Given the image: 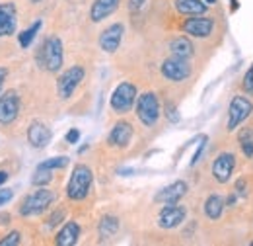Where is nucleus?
Masks as SVG:
<instances>
[{
	"mask_svg": "<svg viewBox=\"0 0 253 246\" xmlns=\"http://www.w3.org/2000/svg\"><path fill=\"white\" fill-rule=\"evenodd\" d=\"M92 182H94L92 170L86 164H76L74 170H72V176L68 180V185H66V195L70 199H74V201L86 199L88 193H90Z\"/></svg>",
	"mask_w": 253,
	"mask_h": 246,
	"instance_id": "f257e3e1",
	"label": "nucleus"
},
{
	"mask_svg": "<svg viewBox=\"0 0 253 246\" xmlns=\"http://www.w3.org/2000/svg\"><path fill=\"white\" fill-rule=\"evenodd\" d=\"M39 64L49 70V72H57L63 66V41L57 35H49L39 51Z\"/></svg>",
	"mask_w": 253,
	"mask_h": 246,
	"instance_id": "f03ea898",
	"label": "nucleus"
},
{
	"mask_svg": "<svg viewBox=\"0 0 253 246\" xmlns=\"http://www.w3.org/2000/svg\"><path fill=\"white\" fill-rule=\"evenodd\" d=\"M53 201H55V193H53L51 189L41 187V189L30 193V195L22 201V205H20V215H24V217L39 215V213H43Z\"/></svg>",
	"mask_w": 253,
	"mask_h": 246,
	"instance_id": "7ed1b4c3",
	"label": "nucleus"
},
{
	"mask_svg": "<svg viewBox=\"0 0 253 246\" xmlns=\"http://www.w3.org/2000/svg\"><path fill=\"white\" fill-rule=\"evenodd\" d=\"M136 114H138V120L144 123L146 127H152L156 125L160 118V104L156 94L146 92L142 94L136 102Z\"/></svg>",
	"mask_w": 253,
	"mask_h": 246,
	"instance_id": "20e7f679",
	"label": "nucleus"
},
{
	"mask_svg": "<svg viewBox=\"0 0 253 246\" xmlns=\"http://www.w3.org/2000/svg\"><path fill=\"white\" fill-rule=\"evenodd\" d=\"M134 100H136V86L130 82H121L115 88V92L111 94V108L117 114H126L134 106Z\"/></svg>",
	"mask_w": 253,
	"mask_h": 246,
	"instance_id": "39448f33",
	"label": "nucleus"
},
{
	"mask_svg": "<svg viewBox=\"0 0 253 246\" xmlns=\"http://www.w3.org/2000/svg\"><path fill=\"white\" fill-rule=\"evenodd\" d=\"M253 112V104L246 96H236L228 110V131H234L242 122H246Z\"/></svg>",
	"mask_w": 253,
	"mask_h": 246,
	"instance_id": "423d86ee",
	"label": "nucleus"
},
{
	"mask_svg": "<svg viewBox=\"0 0 253 246\" xmlns=\"http://www.w3.org/2000/svg\"><path fill=\"white\" fill-rule=\"evenodd\" d=\"M84 68L80 66V64H74V66H70L66 72H64L63 76L59 78V84H57V92H59V98H63V100H68L74 90L78 88V84L84 80Z\"/></svg>",
	"mask_w": 253,
	"mask_h": 246,
	"instance_id": "0eeeda50",
	"label": "nucleus"
},
{
	"mask_svg": "<svg viewBox=\"0 0 253 246\" xmlns=\"http://www.w3.org/2000/svg\"><path fill=\"white\" fill-rule=\"evenodd\" d=\"M162 74H164L168 80L181 82V80L189 78L191 66H189V62H187V59L171 57V59H166V61L162 62Z\"/></svg>",
	"mask_w": 253,
	"mask_h": 246,
	"instance_id": "6e6552de",
	"label": "nucleus"
},
{
	"mask_svg": "<svg viewBox=\"0 0 253 246\" xmlns=\"http://www.w3.org/2000/svg\"><path fill=\"white\" fill-rule=\"evenodd\" d=\"M185 215H187V209L183 205L166 203V207L160 211L158 215V225L162 229H175L185 221Z\"/></svg>",
	"mask_w": 253,
	"mask_h": 246,
	"instance_id": "1a4fd4ad",
	"label": "nucleus"
},
{
	"mask_svg": "<svg viewBox=\"0 0 253 246\" xmlns=\"http://www.w3.org/2000/svg\"><path fill=\"white\" fill-rule=\"evenodd\" d=\"M123 33H125L123 24H113V26H109L107 30H103L101 35H99V47H101L105 53H115V51L119 49V45H121Z\"/></svg>",
	"mask_w": 253,
	"mask_h": 246,
	"instance_id": "9d476101",
	"label": "nucleus"
},
{
	"mask_svg": "<svg viewBox=\"0 0 253 246\" xmlns=\"http://www.w3.org/2000/svg\"><path fill=\"white\" fill-rule=\"evenodd\" d=\"M20 114V98L16 92H6L0 96V123L8 125Z\"/></svg>",
	"mask_w": 253,
	"mask_h": 246,
	"instance_id": "9b49d317",
	"label": "nucleus"
},
{
	"mask_svg": "<svg viewBox=\"0 0 253 246\" xmlns=\"http://www.w3.org/2000/svg\"><path fill=\"white\" fill-rule=\"evenodd\" d=\"M234 166H236V156L232 153H222L216 156L214 164H212V176L216 178V182L226 184L230 182V176L234 172Z\"/></svg>",
	"mask_w": 253,
	"mask_h": 246,
	"instance_id": "f8f14e48",
	"label": "nucleus"
},
{
	"mask_svg": "<svg viewBox=\"0 0 253 246\" xmlns=\"http://www.w3.org/2000/svg\"><path fill=\"white\" fill-rule=\"evenodd\" d=\"M51 137H53L51 129L43 122H33L28 129V141L35 149H45L51 143Z\"/></svg>",
	"mask_w": 253,
	"mask_h": 246,
	"instance_id": "ddd939ff",
	"label": "nucleus"
},
{
	"mask_svg": "<svg viewBox=\"0 0 253 246\" xmlns=\"http://www.w3.org/2000/svg\"><path fill=\"white\" fill-rule=\"evenodd\" d=\"M212 28H214L212 18H205V16H195L191 20H185L183 24V31L193 37H209Z\"/></svg>",
	"mask_w": 253,
	"mask_h": 246,
	"instance_id": "4468645a",
	"label": "nucleus"
},
{
	"mask_svg": "<svg viewBox=\"0 0 253 246\" xmlns=\"http://www.w3.org/2000/svg\"><path fill=\"white\" fill-rule=\"evenodd\" d=\"M185 193H187V184L183 180H177V182L169 184L168 187H164L156 195V201L158 203H177Z\"/></svg>",
	"mask_w": 253,
	"mask_h": 246,
	"instance_id": "2eb2a0df",
	"label": "nucleus"
},
{
	"mask_svg": "<svg viewBox=\"0 0 253 246\" xmlns=\"http://www.w3.org/2000/svg\"><path fill=\"white\" fill-rule=\"evenodd\" d=\"M132 139V125L126 122H119L113 125L111 133H109V145L113 147H126Z\"/></svg>",
	"mask_w": 253,
	"mask_h": 246,
	"instance_id": "dca6fc26",
	"label": "nucleus"
},
{
	"mask_svg": "<svg viewBox=\"0 0 253 246\" xmlns=\"http://www.w3.org/2000/svg\"><path fill=\"white\" fill-rule=\"evenodd\" d=\"M16 31V8L14 4H0V37Z\"/></svg>",
	"mask_w": 253,
	"mask_h": 246,
	"instance_id": "f3484780",
	"label": "nucleus"
},
{
	"mask_svg": "<svg viewBox=\"0 0 253 246\" xmlns=\"http://www.w3.org/2000/svg\"><path fill=\"white\" fill-rule=\"evenodd\" d=\"M119 2L121 0H95L94 4H92V10H90L92 22H101L107 16H111L119 8Z\"/></svg>",
	"mask_w": 253,
	"mask_h": 246,
	"instance_id": "a211bd4d",
	"label": "nucleus"
},
{
	"mask_svg": "<svg viewBox=\"0 0 253 246\" xmlns=\"http://www.w3.org/2000/svg\"><path fill=\"white\" fill-rule=\"evenodd\" d=\"M78 237H80V227H78V223L68 221L63 229L59 231V235H57V245L72 246L78 243Z\"/></svg>",
	"mask_w": 253,
	"mask_h": 246,
	"instance_id": "6ab92c4d",
	"label": "nucleus"
},
{
	"mask_svg": "<svg viewBox=\"0 0 253 246\" xmlns=\"http://www.w3.org/2000/svg\"><path fill=\"white\" fill-rule=\"evenodd\" d=\"M169 51L173 53V57H179V59H189L193 57V43H191L187 37H175L171 43H169Z\"/></svg>",
	"mask_w": 253,
	"mask_h": 246,
	"instance_id": "aec40b11",
	"label": "nucleus"
},
{
	"mask_svg": "<svg viewBox=\"0 0 253 246\" xmlns=\"http://www.w3.org/2000/svg\"><path fill=\"white\" fill-rule=\"evenodd\" d=\"M207 4L201 0H175V10L181 14H191V16H201L207 12Z\"/></svg>",
	"mask_w": 253,
	"mask_h": 246,
	"instance_id": "412c9836",
	"label": "nucleus"
},
{
	"mask_svg": "<svg viewBox=\"0 0 253 246\" xmlns=\"http://www.w3.org/2000/svg\"><path fill=\"white\" fill-rule=\"evenodd\" d=\"M222 209H224V197L218 195V193H212V195H209L207 197V201H205V213L209 219H218L222 215Z\"/></svg>",
	"mask_w": 253,
	"mask_h": 246,
	"instance_id": "4be33fe9",
	"label": "nucleus"
},
{
	"mask_svg": "<svg viewBox=\"0 0 253 246\" xmlns=\"http://www.w3.org/2000/svg\"><path fill=\"white\" fill-rule=\"evenodd\" d=\"M119 231V221L117 217L113 215H105L99 223V237L101 239H111L113 235H117Z\"/></svg>",
	"mask_w": 253,
	"mask_h": 246,
	"instance_id": "5701e85b",
	"label": "nucleus"
},
{
	"mask_svg": "<svg viewBox=\"0 0 253 246\" xmlns=\"http://www.w3.org/2000/svg\"><path fill=\"white\" fill-rule=\"evenodd\" d=\"M238 141H240V149H242V153L246 154L248 158H252L253 156V129L252 127L242 129L240 135H238Z\"/></svg>",
	"mask_w": 253,
	"mask_h": 246,
	"instance_id": "b1692460",
	"label": "nucleus"
},
{
	"mask_svg": "<svg viewBox=\"0 0 253 246\" xmlns=\"http://www.w3.org/2000/svg\"><path fill=\"white\" fill-rule=\"evenodd\" d=\"M39 30H41V22L37 20L32 28H28L26 31H22V33H20V37H18L20 45H22V47H30V45H32V41H33V37L37 35V31Z\"/></svg>",
	"mask_w": 253,
	"mask_h": 246,
	"instance_id": "393cba45",
	"label": "nucleus"
},
{
	"mask_svg": "<svg viewBox=\"0 0 253 246\" xmlns=\"http://www.w3.org/2000/svg\"><path fill=\"white\" fill-rule=\"evenodd\" d=\"M51 180H53V172H51V170H47V168H37L35 174H33V178H32V184L33 185H45V184H49Z\"/></svg>",
	"mask_w": 253,
	"mask_h": 246,
	"instance_id": "a878e982",
	"label": "nucleus"
},
{
	"mask_svg": "<svg viewBox=\"0 0 253 246\" xmlns=\"http://www.w3.org/2000/svg\"><path fill=\"white\" fill-rule=\"evenodd\" d=\"M68 164V158L66 156H57V158H49L45 162H41L37 168H47V170H55V168H64Z\"/></svg>",
	"mask_w": 253,
	"mask_h": 246,
	"instance_id": "bb28decb",
	"label": "nucleus"
},
{
	"mask_svg": "<svg viewBox=\"0 0 253 246\" xmlns=\"http://www.w3.org/2000/svg\"><path fill=\"white\" fill-rule=\"evenodd\" d=\"M20 239H22V235H20L18 231H12L10 235H6V237L0 241V246H16V245H20Z\"/></svg>",
	"mask_w": 253,
	"mask_h": 246,
	"instance_id": "cd10ccee",
	"label": "nucleus"
},
{
	"mask_svg": "<svg viewBox=\"0 0 253 246\" xmlns=\"http://www.w3.org/2000/svg\"><path fill=\"white\" fill-rule=\"evenodd\" d=\"M244 90H246V94H250V96H253V64L252 68L246 72V76H244Z\"/></svg>",
	"mask_w": 253,
	"mask_h": 246,
	"instance_id": "c85d7f7f",
	"label": "nucleus"
},
{
	"mask_svg": "<svg viewBox=\"0 0 253 246\" xmlns=\"http://www.w3.org/2000/svg\"><path fill=\"white\" fill-rule=\"evenodd\" d=\"M166 118L171 123L179 122V112H177V108L173 104H166Z\"/></svg>",
	"mask_w": 253,
	"mask_h": 246,
	"instance_id": "c756f323",
	"label": "nucleus"
},
{
	"mask_svg": "<svg viewBox=\"0 0 253 246\" xmlns=\"http://www.w3.org/2000/svg\"><path fill=\"white\" fill-rule=\"evenodd\" d=\"M78 139H80V131H78V129H70V131L66 133V143L74 145V143H78Z\"/></svg>",
	"mask_w": 253,
	"mask_h": 246,
	"instance_id": "7c9ffc66",
	"label": "nucleus"
},
{
	"mask_svg": "<svg viewBox=\"0 0 253 246\" xmlns=\"http://www.w3.org/2000/svg\"><path fill=\"white\" fill-rule=\"evenodd\" d=\"M12 195H14L12 189H0V207L6 205V203L12 199Z\"/></svg>",
	"mask_w": 253,
	"mask_h": 246,
	"instance_id": "2f4dec72",
	"label": "nucleus"
},
{
	"mask_svg": "<svg viewBox=\"0 0 253 246\" xmlns=\"http://www.w3.org/2000/svg\"><path fill=\"white\" fill-rule=\"evenodd\" d=\"M63 219H64V211H57L55 215L51 217L49 221H47V225H49V227H57V225H59Z\"/></svg>",
	"mask_w": 253,
	"mask_h": 246,
	"instance_id": "473e14b6",
	"label": "nucleus"
},
{
	"mask_svg": "<svg viewBox=\"0 0 253 246\" xmlns=\"http://www.w3.org/2000/svg\"><path fill=\"white\" fill-rule=\"evenodd\" d=\"M144 4H146V0H128V10L130 12H138Z\"/></svg>",
	"mask_w": 253,
	"mask_h": 246,
	"instance_id": "72a5a7b5",
	"label": "nucleus"
},
{
	"mask_svg": "<svg viewBox=\"0 0 253 246\" xmlns=\"http://www.w3.org/2000/svg\"><path fill=\"white\" fill-rule=\"evenodd\" d=\"M244 185H246V182H244V180H238V184H236V193H238V195H242V197L246 195V191H244Z\"/></svg>",
	"mask_w": 253,
	"mask_h": 246,
	"instance_id": "f704fd0d",
	"label": "nucleus"
},
{
	"mask_svg": "<svg viewBox=\"0 0 253 246\" xmlns=\"http://www.w3.org/2000/svg\"><path fill=\"white\" fill-rule=\"evenodd\" d=\"M6 74H8V72H6V68H2V66H0V90H2V84H4V80H6Z\"/></svg>",
	"mask_w": 253,
	"mask_h": 246,
	"instance_id": "c9c22d12",
	"label": "nucleus"
},
{
	"mask_svg": "<svg viewBox=\"0 0 253 246\" xmlns=\"http://www.w3.org/2000/svg\"><path fill=\"white\" fill-rule=\"evenodd\" d=\"M10 223V215L8 213H0V225H8Z\"/></svg>",
	"mask_w": 253,
	"mask_h": 246,
	"instance_id": "e433bc0d",
	"label": "nucleus"
},
{
	"mask_svg": "<svg viewBox=\"0 0 253 246\" xmlns=\"http://www.w3.org/2000/svg\"><path fill=\"white\" fill-rule=\"evenodd\" d=\"M6 180H8V174H6V172H0V185L4 184Z\"/></svg>",
	"mask_w": 253,
	"mask_h": 246,
	"instance_id": "4c0bfd02",
	"label": "nucleus"
},
{
	"mask_svg": "<svg viewBox=\"0 0 253 246\" xmlns=\"http://www.w3.org/2000/svg\"><path fill=\"white\" fill-rule=\"evenodd\" d=\"M207 2H209V4H214V2H216V0H207Z\"/></svg>",
	"mask_w": 253,
	"mask_h": 246,
	"instance_id": "58836bf2",
	"label": "nucleus"
},
{
	"mask_svg": "<svg viewBox=\"0 0 253 246\" xmlns=\"http://www.w3.org/2000/svg\"><path fill=\"white\" fill-rule=\"evenodd\" d=\"M32 2H33V4H37V2H41V0H32Z\"/></svg>",
	"mask_w": 253,
	"mask_h": 246,
	"instance_id": "ea45409f",
	"label": "nucleus"
}]
</instances>
